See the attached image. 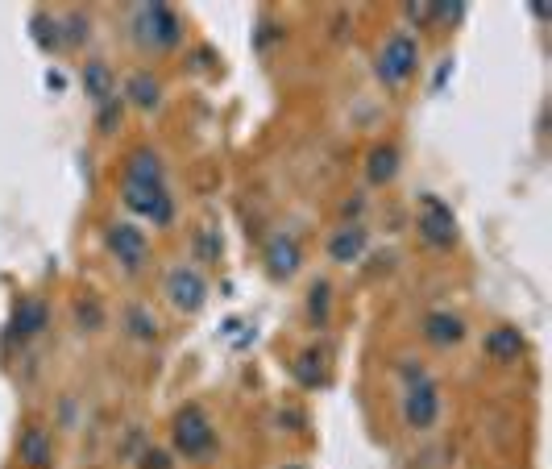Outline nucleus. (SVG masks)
I'll return each mask as SVG.
<instances>
[{
    "mask_svg": "<svg viewBox=\"0 0 552 469\" xmlns=\"http://www.w3.org/2000/svg\"><path fill=\"white\" fill-rule=\"evenodd\" d=\"M84 88L96 96V100H108V92H113V75H108V67H88L84 71Z\"/></svg>",
    "mask_w": 552,
    "mask_h": 469,
    "instance_id": "dca6fc26",
    "label": "nucleus"
},
{
    "mask_svg": "<svg viewBox=\"0 0 552 469\" xmlns=\"http://www.w3.org/2000/svg\"><path fill=\"white\" fill-rule=\"evenodd\" d=\"M324 303H328V287H316L312 291V316H324Z\"/></svg>",
    "mask_w": 552,
    "mask_h": 469,
    "instance_id": "4be33fe9",
    "label": "nucleus"
},
{
    "mask_svg": "<svg viewBox=\"0 0 552 469\" xmlns=\"http://www.w3.org/2000/svg\"><path fill=\"white\" fill-rule=\"evenodd\" d=\"M121 200L129 212L154 220V225H171L175 220V200L162 179V162L154 150H137L125 162V179H121Z\"/></svg>",
    "mask_w": 552,
    "mask_h": 469,
    "instance_id": "f257e3e1",
    "label": "nucleus"
},
{
    "mask_svg": "<svg viewBox=\"0 0 552 469\" xmlns=\"http://www.w3.org/2000/svg\"><path fill=\"white\" fill-rule=\"evenodd\" d=\"M137 42L142 46H158V50H171L179 42V17L171 5H142L137 13Z\"/></svg>",
    "mask_w": 552,
    "mask_h": 469,
    "instance_id": "39448f33",
    "label": "nucleus"
},
{
    "mask_svg": "<svg viewBox=\"0 0 552 469\" xmlns=\"http://www.w3.org/2000/svg\"><path fill=\"white\" fill-rule=\"evenodd\" d=\"M424 337H428L436 349H449V345H457V341L465 337V324H461V316H453V312H428V316H424Z\"/></svg>",
    "mask_w": 552,
    "mask_h": 469,
    "instance_id": "9d476101",
    "label": "nucleus"
},
{
    "mask_svg": "<svg viewBox=\"0 0 552 469\" xmlns=\"http://www.w3.org/2000/svg\"><path fill=\"white\" fill-rule=\"evenodd\" d=\"M299 262H303V254H299V245L291 237H274L266 245V270L274 274V279H291V274L299 270Z\"/></svg>",
    "mask_w": 552,
    "mask_h": 469,
    "instance_id": "9b49d317",
    "label": "nucleus"
},
{
    "mask_svg": "<svg viewBox=\"0 0 552 469\" xmlns=\"http://www.w3.org/2000/svg\"><path fill=\"white\" fill-rule=\"evenodd\" d=\"M440 416V395H436V386L428 378H420L416 386L407 391V403H403V420L411 428H432Z\"/></svg>",
    "mask_w": 552,
    "mask_h": 469,
    "instance_id": "423d86ee",
    "label": "nucleus"
},
{
    "mask_svg": "<svg viewBox=\"0 0 552 469\" xmlns=\"http://www.w3.org/2000/svg\"><path fill=\"white\" fill-rule=\"evenodd\" d=\"M416 225H420V237L432 245V250H453V245H457V216H453V208L445 200L424 196Z\"/></svg>",
    "mask_w": 552,
    "mask_h": 469,
    "instance_id": "20e7f679",
    "label": "nucleus"
},
{
    "mask_svg": "<svg viewBox=\"0 0 552 469\" xmlns=\"http://www.w3.org/2000/svg\"><path fill=\"white\" fill-rule=\"evenodd\" d=\"M295 374L303 386H320L324 382V362H320V353H303L299 362H295Z\"/></svg>",
    "mask_w": 552,
    "mask_h": 469,
    "instance_id": "2eb2a0df",
    "label": "nucleus"
},
{
    "mask_svg": "<svg viewBox=\"0 0 552 469\" xmlns=\"http://www.w3.org/2000/svg\"><path fill=\"white\" fill-rule=\"evenodd\" d=\"M46 324V308H42V303H21V312H17V328H21V333H34V328H42Z\"/></svg>",
    "mask_w": 552,
    "mask_h": 469,
    "instance_id": "a211bd4d",
    "label": "nucleus"
},
{
    "mask_svg": "<svg viewBox=\"0 0 552 469\" xmlns=\"http://www.w3.org/2000/svg\"><path fill=\"white\" fill-rule=\"evenodd\" d=\"M167 291H171V303L179 312H200L204 308V299H208V283L200 279L196 270H171V279H167Z\"/></svg>",
    "mask_w": 552,
    "mask_h": 469,
    "instance_id": "0eeeda50",
    "label": "nucleus"
},
{
    "mask_svg": "<svg viewBox=\"0 0 552 469\" xmlns=\"http://www.w3.org/2000/svg\"><path fill=\"white\" fill-rule=\"evenodd\" d=\"M129 92H133V100L142 104V108H154V104H158V84H150V75H146V71L129 79Z\"/></svg>",
    "mask_w": 552,
    "mask_h": 469,
    "instance_id": "f3484780",
    "label": "nucleus"
},
{
    "mask_svg": "<svg viewBox=\"0 0 552 469\" xmlns=\"http://www.w3.org/2000/svg\"><path fill=\"white\" fill-rule=\"evenodd\" d=\"M366 175L370 183H391L399 175V150L395 146H374L366 158Z\"/></svg>",
    "mask_w": 552,
    "mask_h": 469,
    "instance_id": "ddd939ff",
    "label": "nucleus"
},
{
    "mask_svg": "<svg viewBox=\"0 0 552 469\" xmlns=\"http://www.w3.org/2000/svg\"><path fill=\"white\" fill-rule=\"evenodd\" d=\"M142 469H171V461H167V453L146 449V453H142Z\"/></svg>",
    "mask_w": 552,
    "mask_h": 469,
    "instance_id": "aec40b11",
    "label": "nucleus"
},
{
    "mask_svg": "<svg viewBox=\"0 0 552 469\" xmlns=\"http://www.w3.org/2000/svg\"><path fill=\"white\" fill-rule=\"evenodd\" d=\"M362 250H366V233L362 229H341L333 241H328V254H333L337 262H357L362 258Z\"/></svg>",
    "mask_w": 552,
    "mask_h": 469,
    "instance_id": "4468645a",
    "label": "nucleus"
},
{
    "mask_svg": "<svg viewBox=\"0 0 552 469\" xmlns=\"http://www.w3.org/2000/svg\"><path fill=\"white\" fill-rule=\"evenodd\" d=\"M171 440H175V453L187 457V461H204V457L216 453V428L204 416V407H196V403H187L175 416Z\"/></svg>",
    "mask_w": 552,
    "mask_h": 469,
    "instance_id": "f03ea898",
    "label": "nucleus"
},
{
    "mask_svg": "<svg viewBox=\"0 0 552 469\" xmlns=\"http://www.w3.org/2000/svg\"><path fill=\"white\" fill-rule=\"evenodd\" d=\"M108 250L121 258V266H137L150 254V245H146V237L137 233L133 225H117V229H108Z\"/></svg>",
    "mask_w": 552,
    "mask_h": 469,
    "instance_id": "6e6552de",
    "label": "nucleus"
},
{
    "mask_svg": "<svg viewBox=\"0 0 552 469\" xmlns=\"http://www.w3.org/2000/svg\"><path fill=\"white\" fill-rule=\"evenodd\" d=\"M486 353L499 357V362H515V357L523 353V333H519V328H511V324L494 328V333L486 337Z\"/></svg>",
    "mask_w": 552,
    "mask_h": 469,
    "instance_id": "f8f14e48",
    "label": "nucleus"
},
{
    "mask_svg": "<svg viewBox=\"0 0 552 469\" xmlns=\"http://www.w3.org/2000/svg\"><path fill=\"white\" fill-rule=\"evenodd\" d=\"M117 108H121L117 100H104V113H100V125H104V129H113V125H117Z\"/></svg>",
    "mask_w": 552,
    "mask_h": 469,
    "instance_id": "412c9836",
    "label": "nucleus"
},
{
    "mask_svg": "<svg viewBox=\"0 0 552 469\" xmlns=\"http://www.w3.org/2000/svg\"><path fill=\"white\" fill-rule=\"evenodd\" d=\"M17 457L21 465H30V469H46L50 457H54V440L46 428H25L21 440H17Z\"/></svg>",
    "mask_w": 552,
    "mask_h": 469,
    "instance_id": "1a4fd4ad",
    "label": "nucleus"
},
{
    "mask_svg": "<svg viewBox=\"0 0 552 469\" xmlns=\"http://www.w3.org/2000/svg\"><path fill=\"white\" fill-rule=\"evenodd\" d=\"M420 67V42L411 34H395L386 38V46L378 50V79L382 84H407Z\"/></svg>",
    "mask_w": 552,
    "mask_h": 469,
    "instance_id": "7ed1b4c3",
    "label": "nucleus"
},
{
    "mask_svg": "<svg viewBox=\"0 0 552 469\" xmlns=\"http://www.w3.org/2000/svg\"><path fill=\"white\" fill-rule=\"evenodd\" d=\"M291 469H299V465H291Z\"/></svg>",
    "mask_w": 552,
    "mask_h": 469,
    "instance_id": "5701e85b",
    "label": "nucleus"
},
{
    "mask_svg": "<svg viewBox=\"0 0 552 469\" xmlns=\"http://www.w3.org/2000/svg\"><path fill=\"white\" fill-rule=\"evenodd\" d=\"M129 328H133L137 341H154V337H158V324H154L142 308H129Z\"/></svg>",
    "mask_w": 552,
    "mask_h": 469,
    "instance_id": "6ab92c4d",
    "label": "nucleus"
}]
</instances>
